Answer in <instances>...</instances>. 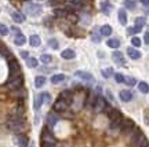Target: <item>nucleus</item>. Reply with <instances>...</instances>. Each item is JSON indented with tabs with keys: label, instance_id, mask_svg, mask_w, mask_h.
<instances>
[{
	"label": "nucleus",
	"instance_id": "nucleus-24",
	"mask_svg": "<svg viewBox=\"0 0 149 147\" xmlns=\"http://www.w3.org/2000/svg\"><path fill=\"white\" fill-rule=\"evenodd\" d=\"M64 80H65V74H54L53 77H51V83L53 84H59Z\"/></svg>",
	"mask_w": 149,
	"mask_h": 147
},
{
	"label": "nucleus",
	"instance_id": "nucleus-23",
	"mask_svg": "<svg viewBox=\"0 0 149 147\" xmlns=\"http://www.w3.org/2000/svg\"><path fill=\"white\" fill-rule=\"evenodd\" d=\"M14 43H15L17 46H24V44L26 43V37L21 33V35H18V36L14 37Z\"/></svg>",
	"mask_w": 149,
	"mask_h": 147
},
{
	"label": "nucleus",
	"instance_id": "nucleus-49",
	"mask_svg": "<svg viewBox=\"0 0 149 147\" xmlns=\"http://www.w3.org/2000/svg\"><path fill=\"white\" fill-rule=\"evenodd\" d=\"M141 3L144 6H149V0H141Z\"/></svg>",
	"mask_w": 149,
	"mask_h": 147
},
{
	"label": "nucleus",
	"instance_id": "nucleus-31",
	"mask_svg": "<svg viewBox=\"0 0 149 147\" xmlns=\"http://www.w3.org/2000/svg\"><path fill=\"white\" fill-rule=\"evenodd\" d=\"M40 61H42V63H44V65H48V63H51V61H53V57L48 55V54H43L42 57H40Z\"/></svg>",
	"mask_w": 149,
	"mask_h": 147
},
{
	"label": "nucleus",
	"instance_id": "nucleus-4",
	"mask_svg": "<svg viewBox=\"0 0 149 147\" xmlns=\"http://www.w3.org/2000/svg\"><path fill=\"white\" fill-rule=\"evenodd\" d=\"M131 147H148V140L142 132L138 131V135H135L131 140Z\"/></svg>",
	"mask_w": 149,
	"mask_h": 147
},
{
	"label": "nucleus",
	"instance_id": "nucleus-34",
	"mask_svg": "<svg viewBox=\"0 0 149 147\" xmlns=\"http://www.w3.org/2000/svg\"><path fill=\"white\" fill-rule=\"evenodd\" d=\"M112 74H113V69L112 68H107V69H104V70H102V76H104L105 79H109Z\"/></svg>",
	"mask_w": 149,
	"mask_h": 147
},
{
	"label": "nucleus",
	"instance_id": "nucleus-2",
	"mask_svg": "<svg viewBox=\"0 0 149 147\" xmlns=\"http://www.w3.org/2000/svg\"><path fill=\"white\" fill-rule=\"evenodd\" d=\"M22 84H24V77H22L21 74H18V76L10 77V80L7 81V88L13 89V91H17V89L21 88Z\"/></svg>",
	"mask_w": 149,
	"mask_h": 147
},
{
	"label": "nucleus",
	"instance_id": "nucleus-27",
	"mask_svg": "<svg viewBox=\"0 0 149 147\" xmlns=\"http://www.w3.org/2000/svg\"><path fill=\"white\" fill-rule=\"evenodd\" d=\"M101 35L102 36H111L112 35V26L111 25H104L101 28Z\"/></svg>",
	"mask_w": 149,
	"mask_h": 147
},
{
	"label": "nucleus",
	"instance_id": "nucleus-17",
	"mask_svg": "<svg viewBox=\"0 0 149 147\" xmlns=\"http://www.w3.org/2000/svg\"><path fill=\"white\" fill-rule=\"evenodd\" d=\"M61 57H62V59H73L74 57H76V52H74L73 50H64L62 52H61Z\"/></svg>",
	"mask_w": 149,
	"mask_h": 147
},
{
	"label": "nucleus",
	"instance_id": "nucleus-1",
	"mask_svg": "<svg viewBox=\"0 0 149 147\" xmlns=\"http://www.w3.org/2000/svg\"><path fill=\"white\" fill-rule=\"evenodd\" d=\"M7 128L10 129L11 132H14V133H21V132L25 131V122L22 120H8L7 121Z\"/></svg>",
	"mask_w": 149,
	"mask_h": 147
},
{
	"label": "nucleus",
	"instance_id": "nucleus-3",
	"mask_svg": "<svg viewBox=\"0 0 149 147\" xmlns=\"http://www.w3.org/2000/svg\"><path fill=\"white\" fill-rule=\"evenodd\" d=\"M111 129H117V128H122V124H123V117L119 111H111Z\"/></svg>",
	"mask_w": 149,
	"mask_h": 147
},
{
	"label": "nucleus",
	"instance_id": "nucleus-7",
	"mask_svg": "<svg viewBox=\"0 0 149 147\" xmlns=\"http://www.w3.org/2000/svg\"><path fill=\"white\" fill-rule=\"evenodd\" d=\"M25 12L29 15H39L42 12V6L40 4H28L25 7Z\"/></svg>",
	"mask_w": 149,
	"mask_h": 147
},
{
	"label": "nucleus",
	"instance_id": "nucleus-30",
	"mask_svg": "<svg viewBox=\"0 0 149 147\" xmlns=\"http://www.w3.org/2000/svg\"><path fill=\"white\" fill-rule=\"evenodd\" d=\"M66 14H68V11L65 10V8H55V10H54V15L58 17V18H61V17H66Z\"/></svg>",
	"mask_w": 149,
	"mask_h": 147
},
{
	"label": "nucleus",
	"instance_id": "nucleus-36",
	"mask_svg": "<svg viewBox=\"0 0 149 147\" xmlns=\"http://www.w3.org/2000/svg\"><path fill=\"white\" fill-rule=\"evenodd\" d=\"M124 6H126V8H128V10H134L135 8V3H134L133 0H124Z\"/></svg>",
	"mask_w": 149,
	"mask_h": 147
},
{
	"label": "nucleus",
	"instance_id": "nucleus-42",
	"mask_svg": "<svg viewBox=\"0 0 149 147\" xmlns=\"http://www.w3.org/2000/svg\"><path fill=\"white\" fill-rule=\"evenodd\" d=\"M141 30H142V28L134 26V28H130V29H128V33H130V35H133V33H139Z\"/></svg>",
	"mask_w": 149,
	"mask_h": 147
},
{
	"label": "nucleus",
	"instance_id": "nucleus-14",
	"mask_svg": "<svg viewBox=\"0 0 149 147\" xmlns=\"http://www.w3.org/2000/svg\"><path fill=\"white\" fill-rule=\"evenodd\" d=\"M112 8H113V6H112L111 1L105 0V1H102L101 3V10L104 11V14L109 15V14H111V11H112Z\"/></svg>",
	"mask_w": 149,
	"mask_h": 147
},
{
	"label": "nucleus",
	"instance_id": "nucleus-46",
	"mask_svg": "<svg viewBox=\"0 0 149 147\" xmlns=\"http://www.w3.org/2000/svg\"><path fill=\"white\" fill-rule=\"evenodd\" d=\"M11 32H14V33H15V36L21 35V32H19V29H18V28H11Z\"/></svg>",
	"mask_w": 149,
	"mask_h": 147
},
{
	"label": "nucleus",
	"instance_id": "nucleus-35",
	"mask_svg": "<svg viewBox=\"0 0 149 147\" xmlns=\"http://www.w3.org/2000/svg\"><path fill=\"white\" fill-rule=\"evenodd\" d=\"M124 83L127 85H130V87H133V85L137 84V80L134 79V77H124Z\"/></svg>",
	"mask_w": 149,
	"mask_h": 147
},
{
	"label": "nucleus",
	"instance_id": "nucleus-32",
	"mask_svg": "<svg viewBox=\"0 0 149 147\" xmlns=\"http://www.w3.org/2000/svg\"><path fill=\"white\" fill-rule=\"evenodd\" d=\"M40 96H42L43 103H50L51 102V95L48 92H43V94H40Z\"/></svg>",
	"mask_w": 149,
	"mask_h": 147
},
{
	"label": "nucleus",
	"instance_id": "nucleus-48",
	"mask_svg": "<svg viewBox=\"0 0 149 147\" xmlns=\"http://www.w3.org/2000/svg\"><path fill=\"white\" fill-rule=\"evenodd\" d=\"M21 57H22V58H29V55H28V52H25V51H22V52H21Z\"/></svg>",
	"mask_w": 149,
	"mask_h": 147
},
{
	"label": "nucleus",
	"instance_id": "nucleus-26",
	"mask_svg": "<svg viewBox=\"0 0 149 147\" xmlns=\"http://www.w3.org/2000/svg\"><path fill=\"white\" fill-rule=\"evenodd\" d=\"M138 89H139V92H142V94H148V92H149V85H148V83H145V81H141V83H138Z\"/></svg>",
	"mask_w": 149,
	"mask_h": 147
},
{
	"label": "nucleus",
	"instance_id": "nucleus-25",
	"mask_svg": "<svg viewBox=\"0 0 149 147\" xmlns=\"http://www.w3.org/2000/svg\"><path fill=\"white\" fill-rule=\"evenodd\" d=\"M65 18H66L68 22H70V23H77V21H79V17L76 15L74 12H68Z\"/></svg>",
	"mask_w": 149,
	"mask_h": 147
},
{
	"label": "nucleus",
	"instance_id": "nucleus-8",
	"mask_svg": "<svg viewBox=\"0 0 149 147\" xmlns=\"http://www.w3.org/2000/svg\"><path fill=\"white\" fill-rule=\"evenodd\" d=\"M133 129H135L133 120L123 121V124H122V133H123V135H130V132L133 131Z\"/></svg>",
	"mask_w": 149,
	"mask_h": 147
},
{
	"label": "nucleus",
	"instance_id": "nucleus-22",
	"mask_svg": "<svg viewBox=\"0 0 149 147\" xmlns=\"http://www.w3.org/2000/svg\"><path fill=\"white\" fill-rule=\"evenodd\" d=\"M57 121H58V118H57V116H55V114H53V113H48V116H47V125L48 126H54L55 124H57Z\"/></svg>",
	"mask_w": 149,
	"mask_h": 147
},
{
	"label": "nucleus",
	"instance_id": "nucleus-6",
	"mask_svg": "<svg viewBox=\"0 0 149 147\" xmlns=\"http://www.w3.org/2000/svg\"><path fill=\"white\" fill-rule=\"evenodd\" d=\"M68 106H69V103L66 102V100L61 99V98H58V99L55 100V103H54L53 109L55 113H64L66 109H68Z\"/></svg>",
	"mask_w": 149,
	"mask_h": 147
},
{
	"label": "nucleus",
	"instance_id": "nucleus-5",
	"mask_svg": "<svg viewBox=\"0 0 149 147\" xmlns=\"http://www.w3.org/2000/svg\"><path fill=\"white\" fill-rule=\"evenodd\" d=\"M42 143H48V144H55V143H57L54 135L50 132L48 128H44L42 132Z\"/></svg>",
	"mask_w": 149,
	"mask_h": 147
},
{
	"label": "nucleus",
	"instance_id": "nucleus-29",
	"mask_svg": "<svg viewBox=\"0 0 149 147\" xmlns=\"http://www.w3.org/2000/svg\"><path fill=\"white\" fill-rule=\"evenodd\" d=\"M26 65L29 68H36L37 65H39V61H37L36 58H33V57H29V58L26 59Z\"/></svg>",
	"mask_w": 149,
	"mask_h": 147
},
{
	"label": "nucleus",
	"instance_id": "nucleus-15",
	"mask_svg": "<svg viewBox=\"0 0 149 147\" xmlns=\"http://www.w3.org/2000/svg\"><path fill=\"white\" fill-rule=\"evenodd\" d=\"M117 14H119V22L122 23L123 26H126V25H127V14H126V10H124V8H120Z\"/></svg>",
	"mask_w": 149,
	"mask_h": 147
},
{
	"label": "nucleus",
	"instance_id": "nucleus-43",
	"mask_svg": "<svg viewBox=\"0 0 149 147\" xmlns=\"http://www.w3.org/2000/svg\"><path fill=\"white\" fill-rule=\"evenodd\" d=\"M91 40H93L94 43H100L101 41V37L98 36L97 33H93V35H91Z\"/></svg>",
	"mask_w": 149,
	"mask_h": 147
},
{
	"label": "nucleus",
	"instance_id": "nucleus-33",
	"mask_svg": "<svg viewBox=\"0 0 149 147\" xmlns=\"http://www.w3.org/2000/svg\"><path fill=\"white\" fill-rule=\"evenodd\" d=\"M43 100H42V96L39 95V96H36L35 98V105H33V107H35V110H39L40 109V106H42Z\"/></svg>",
	"mask_w": 149,
	"mask_h": 147
},
{
	"label": "nucleus",
	"instance_id": "nucleus-44",
	"mask_svg": "<svg viewBox=\"0 0 149 147\" xmlns=\"http://www.w3.org/2000/svg\"><path fill=\"white\" fill-rule=\"evenodd\" d=\"M69 4H72L73 7H77V6H80L81 3H80V0H66Z\"/></svg>",
	"mask_w": 149,
	"mask_h": 147
},
{
	"label": "nucleus",
	"instance_id": "nucleus-39",
	"mask_svg": "<svg viewBox=\"0 0 149 147\" xmlns=\"http://www.w3.org/2000/svg\"><path fill=\"white\" fill-rule=\"evenodd\" d=\"M48 46L53 48V50H57V48H58V41H57L55 39H50V40H48Z\"/></svg>",
	"mask_w": 149,
	"mask_h": 147
},
{
	"label": "nucleus",
	"instance_id": "nucleus-45",
	"mask_svg": "<svg viewBox=\"0 0 149 147\" xmlns=\"http://www.w3.org/2000/svg\"><path fill=\"white\" fill-rule=\"evenodd\" d=\"M144 41H145V44H148V46H149V32H146V33H145Z\"/></svg>",
	"mask_w": 149,
	"mask_h": 147
},
{
	"label": "nucleus",
	"instance_id": "nucleus-50",
	"mask_svg": "<svg viewBox=\"0 0 149 147\" xmlns=\"http://www.w3.org/2000/svg\"><path fill=\"white\" fill-rule=\"evenodd\" d=\"M26 1H31V0H26Z\"/></svg>",
	"mask_w": 149,
	"mask_h": 147
},
{
	"label": "nucleus",
	"instance_id": "nucleus-47",
	"mask_svg": "<svg viewBox=\"0 0 149 147\" xmlns=\"http://www.w3.org/2000/svg\"><path fill=\"white\" fill-rule=\"evenodd\" d=\"M42 147H55V144H48V143H42Z\"/></svg>",
	"mask_w": 149,
	"mask_h": 147
},
{
	"label": "nucleus",
	"instance_id": "nucleus-18",
	"mask_svg": "<svg viewBox=\"0 0 149 147\" xmlns=\"http://www.w3.org/2000/svg\"><path fill=\"white\" fill-rule=\"evenodd\" d=\"M127 54H128V57L131 59H139L141 58V52H139L138 50H135V48H127Z\"/></svg>",
	"mask_w": 149,
	"mask_h": 147
},
{
	"label": "nucleus",
	"instance_id": "nucleus-21",
	"mask_svg": "<svg viewBox=\"0 0 149 147\" xmlns=\"http://www.w3.org/2000/svg\"><path fill=\"white\" fill-rule=\"evenodd\" d=\"M46 81H47V80H46L44 76H37L36 79H35V87H36V88H42L43 85L46 84Z\"/></svg>",
	"mask_w": 149,
	"mask_h": 147
},
{
	"label": "nucleus",
	"instance_id": "nucleus-38",
	"mask_svg": "<svg viewBox=\"0 0 149 147\" xmlns=\"http://www.w3.org/2000/svg\"><path fill=\"white\" fill-rule=\"evenodd\" d=\"M0 35L1 36H7L8 35V28L3 25V23H0Z\"/></svg>",
	"mask_w": 149,
	"mask_h": 147
},
{
	"label": "nucleus",
	"instance_id": "nucleus-28",
	"mask_svg": "<svg viewBox=\"0 0 149 147\" xmlns=\"http://www.w3.org/2000/svg\"><path fill=\"white\" fill-rule=\"evenodd\" d=\"M107 44H108V47H111V48H119L120 47V41H119L117 39H109Z\"/></svg>",
	"mask_w": 149,
	"mask_h": 147
},
{
	"label": "nucleus",
	"instance_id": "nucleus-9",
	"mask_svg": "<svg viewBox=\"0 0 149 147\" xmlns=\"http://www.w3.org/2000/svg\"><path fill=\"white\" fill-rule=\"evenodd\" d=\"M107 107H108L107 100L104 99L102 96H98L95 99V102H94V109H95V111H104Z\"/></svg>",
	"mask_w": 149,
	"mask_h": 147
},
{
	"label": "nucleus",
	"instance_id": "nucleus-40",
	"mask_svg": "<svg viewBox=\"0 0 149 147\" xmlns=\"http://www.w3.org/2000/svg\"><path fill=\"white\" fill-rule=\"evenodd\" d=\"M131 44H133L134 47H139V46H141V39H139V37H133V39H131Z\"/></svg>",
	"mask_w": 149,
	"mask_h": 147
},
{
	"label": "nucleus",
	"instance_id": "nucleus-12",
	"mask_svg": "<svg viewBox=\"0 0 149 147\" xmlns=\"http://www.w3.org/2000/svg\"><path fill=\"white\" fill-rule=\"evenodd\" d=\"M28 137L24 135H17L14 137V143L17 144V147H28Z\"/></svg>",
	"mask_w": 149,
	"mask_h": 147
},
{
	"label": "nucleus",
	"instance_id": "nucleus-37",
	"mask_svg": "<svg viewBox=\"0 0 149 147\" xmlns=\"http://www.w3.org/2000/svg\"><path fill=\"white\" fill-rule=\"evenodd\" d=\"M144 25H145V18L144 17H138V18H135V26L142 28Z\"/></svg>",
	"mask_w": 149,
	"mask_h": 147
},
{
	"label": "nucleus",
	"instance_id": "nucleus-10",
	"mask_svg": "<svg viewBox=\"0 0 149 147\" xmlns=\"http://www.w3.org/2000/svg\"><path fill=\"white\" fill-rule=\"evenodd\" d=\"M74 76L76 77H79V79L84 80V81H88V83H94L95 80H94V76L91 73H88V72H83V70H77L76 73H74Z\"/></svg>",
	"mask_w": 149,
	"mask_h": 147
},
{
	"label": "nucleus",
	"instance_id": "nucleus-41",
	"mask_svg": "<svg viewBox=\"0 0 149 147\" xmlns=\"http://www.w3.org/2000/svg\"><path fill=\"white\" fill-rule=\"evenodd\" d=\"M115 80H116V83H119V84H122V83H124V76L120 73H116L115 74Z\"/></svg>",
	"mask_w": 149,
	"mask_h": 147
},
{
	"label": "nucleus",
	"instance_id": "nucleus-20",
	"mask_svg": "<svg viewBox=\"0 0 149 147\" xmlns=\"http://www.w3.org/2000/svg\"><path fill=\"white\" fill-rule=\"evenodd\" d=\"M112 58H113V61H115L117 65H123V54L120 52V51H113Z\"/></svg>",
	"mask_w": 149,
	"mask_h": 147
},
{
	"label": "nucleus",
	"instance_id": "nucleus-16",
	"mask_svg": "<svg viewBox=\"0 0 149 147\" xmlns=\"http://www.w3.org/2000/svg\"><path fill=\"white\" fill-rule=\"evenodd\" d=\"M120 99L123 100V102H130V100L133 99V94H131V91H120Z\"/></svg>",
	"mask_w": 149,
	"mask_h": 147
},
{
	"label": "nucleus",
	"instance_id": "nucleus-13",
	"mask_svg": "<svg viewBox=\"0 0 149 147\" xmlns=\"http://www.w3.org/2000/svg\"><path fill=\"white\" fill-rule=\"evenodd\" d=\"M11 18H13L14 22H17V23H22V22H25V19H26V17L24 15L22 12H18V11L11 12Z\"/></svg>",
	"mask_w": 149,
	"mask_h": 147
},
{
	"label": "nucleus",
	"instance_id": "nucleus-19",
	"mask_svg": "<svg viewBox=\"0 0 149 147\" xmlns=\"http://www.w3.org/2000/svg\"><path fill=\"white\" fill-rule=\"evenodd\" d=\"M40 43H42V40H40V37L37 36V35H32V36L29 37V44L32 47H39Z\"/></svg>",
	"mask_w": 149,
	"mask_h": 147
},
{
	"label": "nucleus",
	"instance_id": "nucleus-11",
	"mask_svg": "<svg viewBox=\"0 0 149 147\" xmlns=\"http://www.w3.org/2000/svg\"><path fill=\"white\" fill-rule=\"evenodd\" d=\"M8 68H10L11 77H14V76H18V74H19V70H21V68H19V63L17 62L15 59L11 58V61L8 62Z\"/></svg>",
	"mask_w": 149,
	"mask_h": 147
}]
</instances>
